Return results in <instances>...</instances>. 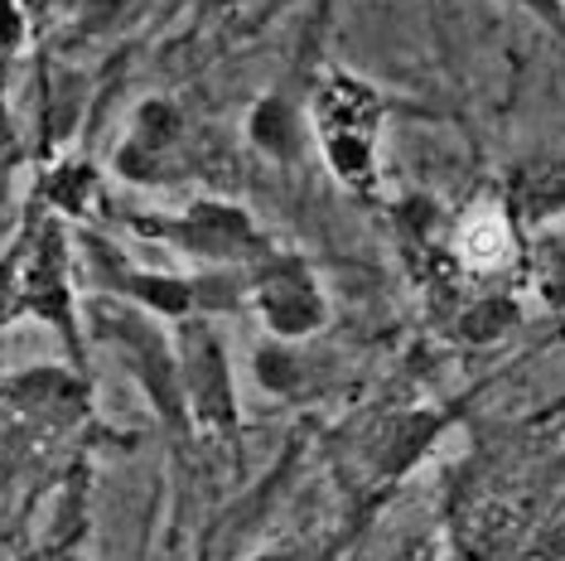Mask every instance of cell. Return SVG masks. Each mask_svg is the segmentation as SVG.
Segmentation results:
<instances>
[{"instance_id": "1", "label": "cell", "mask_w": 565, "mask_h": 561, "mask_svg": "<svg viewBox=\"0 0 565 561\" xmlns=\"http://www.w3.org/2000/svg\"><path fill=\"white\" fill-rule=\"evenodd\" d=\"M305 121H310V136L333 180L349 194H377V150L382 126H387V97L358 73L333 68L315 83Z\"/></svg>"}, {"instance_id": "2", "label": "cell", "mask_w": 565, "mask_h": 561, "mask_svg": "<svg viewBox=\"0 0 565 561\" xmlns=\"http://www.w3.org/2000/svg\"><path fill=\"white\" fill-rule=\"evenodd\" d=\"M15 315L40 320L68 343V363L83 368V310L73 286V237L54 209H40L15 237Z\"/></svg>"}, {"instance_id": "3", "label": "cell", "mask_w": 565, "mask_h": 561, "mask_svg": "<svg viewBox=\"0 0 565 561\" xmlns=\"http://www.w3.org/2000/svg\"><path fill=\"white\" fill-rule=\"evenodd\" d=\"M83 315L93 320V335L131 368V378L146 388V398L160 412L164 426L184 431L189 406H184V382H179L174 329H164L160 315L140 310V305L121 300V296H107V290H102L97 300H87Z\"/></svg>"}, {"instance_id": "4", "label": "cell", "mask_w": 565, "mask_h": 561, "mask_svg": "<svg viewBox=\"0 0 565 561\" xmlns=\"http://www.w3.org/2000/svg\"><path fill=\"white\" fill-rule=\"evenodd\" d=\"M131 227L140 237H156L164 247H174L179 257L203 266H227V272H247L256 257H266L276 247L266 237V227L242 203L217 194L189 199L179 213H140V219H131Z\"/></svg>"}, {"instance_id": "5", "label": "cell", "mask_w": 565, "mask_h": 561, "mask_svg": "<svg viewBox=\"0 0 565 561\" xmlns=\"http://www.w3.org/2000/svg\"><path fill=\"white\" fill-rule=\"evenodd\" d=\"M174 353H179L189 426L213 431V436H223L237 451L242 398H237L233 359H227V339L213 315H184V320H174Z\"/></svg>"}, {"instance_id": "6", "label": "cell", "mask_w": 565, "mask_h": 561, "mask_svg": "<svg viewBox=\"0 0 565 561\" xmlns=\"http://www.w3.org/2000/svg\"><path fill=\"white\" fill-rule=\"evenodd\" d=\"M242 296L271 339L305 343L329 325V296L319 286V272L300 252L271 247L266 257H256L242 272Z\"/></svg>"}, {"instance_id": "7", "label": "cell", "mask_w": 565, "mask_h": 561, "mask_svg": "<svg viewBox=\"0 0 565 561\" xmlns=\"http://www.w3.org/2000/svg\"><path fill=\"white\" fill-rule=\"evenodd\" d=\"M199 165V146H194V126H189L184 107L170 97H146L136 107L131 126H126L111 170L126 184H146V189H164L189 180Z\"/></svg>"}, {"instance_id": "8", "label": "cell", "mask_w": 565, "mask_h": 561, "mask_svg": "<svg viewBox=\"0 0 565 561\" xmlns=\"http://www.w3.org/2000/svg\"><path fill=\"white\" fill-rule=\"evenodd\" d=\"M445 252L449 266L473 280H498L503 272H512L522 262V227L508 213L503 194H483L465 213H455L445 233Z\"/></svg>"}, {"instance_id": "9", "label": "cell", "mask_w": 565, "mask_h": 561, "mask_svg": "<svg viewBox=\"0 0 565 561\" xmlns=\"http://www.w3.org/2000/svg\"><path fill=\"white\" fill-rule=\"evenodd\" d=\"M503 203L518 219L522 233L532 227H546L565 213V150H536V156H522L508 170L503 180Z\"/></svg>"}, {"instance_id": "10", "label": "cell", "mask_w": 565, "mask_h": 561, "mask_svg": "<svg viewBox=\"0 0 565 561\" xmlns=\"http://www.w3.org/2000/svg\"><path fill=\"white\" fill-rule=\"evenodd\" d=\"M445 416H430V412H396V416H382L377 426L367 431V465L377 469L382 484L402 479L420 455L430 451V441L440 436Z\"/></svg>"}, {"instance_id": "11", "label": "cell", "mask_w": 565, "mask_h": 561, "mask_svg": "<svg viewBox=\"0 0 565 561\" xmlns=\"http://www.w3.org/2000/svg\"><path fill=\"white\" fill-rule=\"evenodd\" d=\"M6 398H15L24 412L68 421L83 412L87 382H83V368H30V373L6 382Z\"/></svg>"}, {"instance_id": "12", "label": "cell", "mask_w": 565, "mask_h": 561, "mask_svg": "<svg viewBox=\"0 0 565 561\" xmlns=\"http://www.w3.org/2000/svg\"><path fill=\"white\" fill-rule=\"evenodd\" d=\"M247 131H252V146L262 150V156L280 160V165L300 156V112H295L280 93L256 102L252 117H247Z\"/></svg>"}, {"instance_id": "13", "label": "cell", "mask_w": 565, "mask_h": 561, "mask_svg": "<svg viewBox=\"0 0 565 561\" xmlns=\"http://www.w3.org/2000/svg\"><path fill=\"white\" fill-rule=\"evenodd\" d=\"M518 300H508L503 290H488V296L469 300L465 310L455 315V335L465 343H498L503 335H512L518 329Z\"/></svg>"}, {"instance_id": "14", "label": "cell", "mask_w": 565, "mask_h": 561, "mask_svg": "<svg viewBox=\"0 0 565 561\" xmlns=\"http://www.w3.org/2000/svg\"><path fill=\"white\" fill-rule=\"evenodd\" d=\"M44 203L58 213V219H83L97 203V170L83 160H68L58 170H49L44 180Z\"/></svg>"}, {"instance_id": "15", "label": "cell", "mask_w": 565, "mask_h": 561, "mask_svg": "<svg viewBox=\"0 0 565 561\" xmlns=\"http://www.w3.org/2000/svg\"><path fill=\"white\" fill-rule=\"evenodd\" d=\"M24 44V10L20 0H0V136H6V73Z\"/></svg>"}, {"instance_id": "16", "label": "cell", "mask_w": 565, "mask_h": 561, "mask_svg": "<svg viewBox=\"0 0 565 561\" xmlns=\"http://www.w3.org/2000/svg\"><path fill=\"white\" fill-rule=\"evenodd\" d=\"M508 6L526 10V15H532L536 24H546V30L565 44V0H508Z\"/></svg>"}, {"instance_id": "17", "label": "cell", "mask_w": 565, "mask_h": 561, "mask_svg": "<svg viewBox=\"0 0 565 561\" xmlns=\"http://www.w3.org/2000/svg\"><path fill=\"white\" fill-rule=\"evenodd\" d=\"M256 561H339L324 547H310V542H286V547H271V552H262Z\"/></svg>"}, {"instance_id": "18", "label": "cell", "mask_w": 565, "mask_h": 561, "mask_svg": "<svg viewBox=\"0 0 565 561\" xmlns=\"http://www.w3.org/2000/svg\"><path fill=\"white\" fill-rule=\"evenodd\" d=\"M203 6H209L213 15H242V10L262 6V0H203Z\"/></svg>"}]
</instances>
